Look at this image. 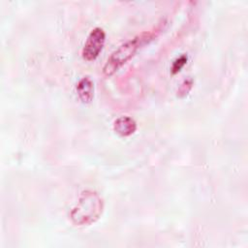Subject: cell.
Returning <instances> with one entry per match:
<instances>
[{
  "label": "cell",
  "instance_id": "1",
  "mask_svg": "<svg viewBox=\"0 0 248 248\" xmlns=\"http://www.w3.org/2000/svg\"><path fill=\"white\" fill-rule=\"evenodd\" d=\"M103 199L94 191H83L78 203L70 212V218L76 226H89L95 223L103 213Z\"/></svg>",
  "mask_w": 248,
  "mask_h": 248
},
{
  "label": "cell",
  "instance_id": "2",
  "mask_svg": "<svg viewBox=\"0 0 248 248\" xmlns=\"http://www.w3.org/2000/svg\"><path fill=\"white\" fill-rule=\"evenodd\" d=\"M153 38H154L153 33L142 32L138 36L134 37L132 40L121 45L108 58L105 66L103 67L104 75L106 77L112 76L123 65H125L142 46L150 42Z\"/></svg>",
  "mask_w": 248,
  "mask_h": 248
},
{
  "label": "cell",
  "instance_id": "3",
  "mask_svg": "<svg viewBox=\"0 0 248 248\" xmlns=\"http://www.w3.org/2000/svg\"><path fill=\"white\" fill-rule=\"evenodd\" d=\"M106 42V33L103 28L95 27L93 28L82 47L81 56L86 61L95 60L100 52L102 51Z\"/></svg>",
  "mask_w": 248,
  "mask_h": 248
},
{
  "label": "cell",
  "instance_id": "4",
  "mask_svg": "<svg viewBox=\"0 0 248 248\" xmlns=\"http://www.w3.org/2000/svg\"><path fill=\"white\" fill-rule=\"evenodd\" d=\"M137 130V122L130 116L123 115L113 122V131L120 137L126 138L133 135Z\"/></svg>",
  "mask_w": 248,
  "mask_h": 248
},
{
  "label": "cell",
  "instance_id": "5",
  "mask_svg": "<svg viewBox=\"0 0 248 248\" xmlns=\"http://www.w3.org/2000/svg\"><path fill=\"white\" fill-rule=\"evenodd\" d=\"M77 93L83 104H89L94 97V83L89 77H83L77 84Z\"/></svg>",
  "mask_w": 248,
  "mask_h": 248
},
{
  "label": "cell",
  "instance_id": "6",
  "mask_svg": "<svg viewBox=\"0 0 248 248\" xmlns=\"http://www.w3.org/2000/svg\"><path fill=\"white\" fill-rule=\"evenodd\" d=\"M187 63V56L185 54L179 56L178 58H176L173 63H172V66H171V73L174 75V74H177L178 72L181 71V69L184 67V65Z\"/></svg>",
  "mask_w": 248,
  "mask_h": 248
}]
</instances>
